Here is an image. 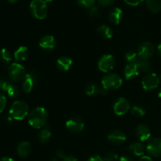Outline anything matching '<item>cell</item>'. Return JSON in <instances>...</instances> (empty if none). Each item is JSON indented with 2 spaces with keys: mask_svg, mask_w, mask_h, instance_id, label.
I'll use <instances>...</instances> for the list:
<instances>
[{
  "mask_svg": "<svg viewBox=\"0 0 161 161\" xmlns=\"http://www.w3.org/2000/svg\"><path fill=\"white\" fill-rule=\"evenodd\" d=\"M101 88H102V86H99L98 85L95 84V83H90L85 88V92L88 96L100 94Z\"/></svg>",
  "mask_w": 161,
  "mask_h": 161,
  "instance_id": "obj_26",
  "label": "cell"
},
{
  "mask_svg": "<svg viewBox=\"0 0 161 161\" xmlns=\"http://www.w3.org/2000/svg\"><path fill=\"white\" fill-rule=\"evenodd\" d=\"M123 16V11L120 8L114 7L109 11L108 14V18L110 21L113 23L114 25H118L121 21Z\"/></svg>",
  "mask_w": 161,
  "mask_h": 161,
  "instance_id": "obj_18",
  "label": "cell"
},
{
  "mask_svg": "<svg viewBox=\"0 0 161 161\" xmlns=\"http://www.w3.org/2000/svg\"><path fill=\"white\" fill-rule=\"evenodd\" d=\"M157 50H158L159 53H160V55L161 56V43L158 46V47H157Z\"/></svg>",
  "mask_w": 161,
  "mask_h": 161,
  "instance_id": "obj_44",
  "label": "cell"
},
{
  "mask_svg": "<svg viewBox=\"0 0 161 161\" xmlns=\"http://www.w3.org/2000/svg\"><path fill=\"white\" fill-rule=\"evenodd\" d=\"M96 0H77V3L80 6L84 8H91L94 6Z\"/></svg>",
  "mask_w": 161,
  "mask_h": 161,
  "instance_id": "obj_31",
  "label": "cell"
},
{
  "mask_svg": "<svg viewBox=\"0 0 161 161\" xmlns=\"http://www.w3.org/2000/svg\"><path fill=\"white\" fill-rule=\"evenodd\" d=\"M6 92L10 97H17L19 95L18 87L11 83H9V84L8 85Z\"/></svg>",
  "mask_w": 161,
  "mask_h": 161,
  "instance_id": "obj_28",
  "label": "cell"
},
{
  "mask_svg": "<svg viewBox=\"0 0 161 161\" xmlns=\"http://www.w3.org/2000/svg\"><path fill=\"white\" fill-rule=\"evenodd\" d=\"M146 4L151 12L158 13L161 10V0H146Z\"/></svg>",
  "mask_w": 161,
  "mask_h": 161,
  "instance_id": "obj_25",
  "label": "cell"
},
{
  "mask_svg": "<svg viewBox=\"0 0 161 161\" xmlns=\"http://www.w3.org/2000/svg\"><path fill=\"white\" fill-rule=\"evenodd\" d=\"M6 105V98L3 94L0 93V113L5 109Z\"/></svg>",
  "mask_w": 161,
  "mask_h": 161,
  "instance_id": "obj_34",
  "label": "cell"
},
{
  "mask_svg": "<svg viewBox=\"0 0 161 161\" xmlns=\"http://www.w3.org/2000/svg\"><path fill=\"white\" fill-rule=\"evenodd\" d=\"M108 140L112 144L119 146L126 141V135L121 130H114L108 135Z\"/></svg>",
  "mask_w": 161,
  "mask_h": 161,
  "instance_id": "obj_14",
  "label": "cell"
},
{
  "mask_svg": "<svg viewBox=\"0 0 161 161\" xmlns=\"http://www.w3.org/2000/svg\"><path fill=\"white\" fill-rule=\"evenodd\" d=\"M39 47L47 51H52L56 47V40L54 37L50 35L42 36L39 42Z\"/></svg>",
  "mask_w": 161,
  "mask_h": 161,
  "instance_id": "obj_13",
  "label": "cell"
},
{
  "mask_svg": "<svg viewBox=\"0 0 161 161\" xmlns=\"http://www.w3.org/2000/svg\"><path fill=\"white\" fill-rule=\"evenodd\" d=\"M72 65V60L69 57L62 56L57 61V67L60 71L67 72Z\"/></svg>",
  "mask_w": 161,
  "mask_h": 161,
  "instance_id": "obj_16",
  "label": "cell"
},
{
  "mask_svg": "<svg viewBox=\"0 0 161 161\" xmlns=\"http://www.w3.org/2000/svg\"><path fill=\"white\" fill-rule=\"evenodd\" d=\"M88 14H89V16L91 18H96V17H97L99 16V14H100V11H99L98 7L94 6L93 7L90 8L89 11H88Z\"/></svg>",
  "mask_w": 161,
  "mask_h": 161,
  "instance_id": "obj_32",
  "label": "cell"
},
{
  "mask_svg": "<svg viewBox=\"0 0 161 161\" xmlns=\"http://www.w3.org/2000/svg\"><path fill=\"white\" fill-rule=\"evenodd\" d=\"M135 64L138 66L140 72H149L152 69V65H151L149 60L142 59L139 57H138V60L135 62Z\"/></svg>",
  "mask_w": 161,
  "mask_h": 161,
  "instance_id": "obj_21",
  "label": "cell"
},
{
  "mask_svg": "<svg viewBox=\"0 0 161 161\" xmlns=\"http://www.w3.org/2000/svg\"><path fill=\"white\" fill-rule=\"evenodd\" d=\"M154 53V47L150 42H144L138 47V55L140 58L149 60Z\"/></svg>",
  "mask_w": 161,
  "mask_h": 161,
  "instance_id": "obj_9",
  "label": "cell"
},
{
  "mask_svg": "<svg viewBox=\"0 0 161 161\" xmlns=\"http://www.w3.org/2000/svg\"><path fill=\"white\" fill-rule=\"evenodd\" d=\"M29 114V108L25 102L16 101L11 105L9 115L13 119L22 120Z\"/></svg>",
  "mask_w": 161,
  "mask_h": 161,
  "instance_id": "obj_2",
  "label": "cell"
},
{
  "mask_svg": "<svg viewBox=\"0 0 161 161\" xmlns=\"http://www.w3.org/2000/svg\"><path fill=\"white\" fill-rule=\"evenodd\" d=\"M44 1H45L46 3H51V2H53V0H44Z\"/></svg>",
  "mask_w": 161,
  "mask_h": 161,
  "instance_id": "obj_46",
  "label": "cell"
},
{
  "mask_svg": "<svg viewBox=\"0 0 161 161\" xmlns=\"http://www.w3.org/2000/svg\"><path fill=\"white\" fill-rule=\"evenodd\" d=\"M9 84V82L7 80H4V79L0 78V91H6V88H7L8 85Z\"/></svg>",
  "mask_w": 161,
  "mask_h": 161,
  "instance_id": "obj_36",
  "label": "cell"
},
{
  "mask_svg": "<svg viewBox=\"0 0 161 161\" xmlns=\"http://www.w3.org/2000/svg\"><path fill=\"white\" fill-rule=\"evenodd\" d=\"M66 127L73 133H80L84 130V123L80 118H71L66 122Z\"/></svg>",
  "mask_w": 161,
  "mask_h": 161,
  "instance_id": "obj_12",
  "label": "cell"
},
{
  "mask_svg": "<svg viewBox=\"0 0 161 161\" xmlns=\"http://www.w3.org/2000/svg\"><path fill=\"white\" fill-rule=\"evenodd\" d=\"M0 161H14V160H13L12 158H10V157H2V158L0 159Z\"/></svg>",
  "mask_w": 161,
  "mask_h": 161,
  "instance_id": "obj_43",
  "label": "cell"
},
{
  "mask_svg": "<svg viewBox=\"0 0 161 161\" xmlns=\"http://www.w3.org/2000/svg\"><path fill=\"white\" fill-rule=\"evenodd\" d=\"M136 135L141 142L146 141L151 136L150 129L145 124H139L136 128Z\"/></svg>",
  "mask_w": 161,
  "mask_h": 161,
  "instance_id": "obj_15",
  "label": "cell"
},
{
  "mask_svg": "<svg viewBox=\"0 0 161 161\" xmlns=\"http://www.w3.org/2000/svg\"><path fill=\"white\" fill-rule=\"evenodd\" d=\"M160 77L155 73H148L145 75L142 81L143 89L146 91H152L156 89L160 84Z\"/></svg>",
  "mask_w": 161,
  "mask_h": 161,
  "instance_id": "obj_6",
  "label": "cell"
},
{
  "mask_svg": "<svg viewBox=\"0 0 161 161\" xmlns=\"http://www.w3.org/2000/svg\"><path fill=\"white\" fill-rule=\"evenodd\" d=\"M123 84V80L119 75L116 73H108L102 80V85L107 91L116 90Z\"/></svg>",
  "mask_w": 161,
  "mask_h": 161,
  "instance_id": "obj_4",
  "label": "cell"
},
{
  "mask_svg": "<svg viewBox=\"0 0 161 161\" xmlns=\"http://www.w3.org/2000/svg\"><path fill=\"white\" fill-rule=\"evenodd\" d=\"M48 119L47 110L42 107H36L28 114V121L31 127L36 129L43 128Z\"/></svg>",
  "mask_w": 161,
  "mask_h": 161,
  "instance_id": "obj_1",
  "label": "cell"
},
{
  "mask_svg": "<svg viewBox=\"0 0 161 161\" xmlns=\"http://www.w3.org/2000/svg\"><path fill=\"white\" fill-rule=\"evenodd\" d=\"M8 74H9L10 80L15 82L24 80L27 75L25 68L22 64L17 62L13 63L12 64H10L9 69H8Z\"/></svg>",
  "mask_w": 161,
  "mask_h": 161,
  "instance_id": "obj_5",
  "label": "cell"
},
{
  "mask_svg": "<svg viewBox=\"0 0 161 161\" xmlns=\"http://www.w3.org/2000/svg\"><path fill=\"white\" fill-rule=\"evenodd\" d=\"M28 56V49L26 47H20L14 53V58L17 61H24Z\"/></svg>",
  "mask_w": 161,
  "mask_h": 161,
  "instance_id": "obj_22",
  "label": "cell"
},
{
  "mask_svg": "<svg viewBox=\"0 0 161 161\" xmlns=\"http://www.w3.org/2000/svg\"><path fill=\"white\" fill-rule=\"evenodd\" d=\"M119 161H132L131 158H130L129 157H126V156H124V157H121L119 158Z\"/></svg>",
  "mask_w": 161,
  "mask_h": 161,
  "instance_id": "obj_42",
  "label": "cell"
},
{
  "mask_svg": "<svg viewBox=\"0 0 161 161\" xmlns=\"http://www.w3.org/2000/svg\"><path fill=\"white\" fill-rule=\"evenodd\" d=\"M50 137H51V131L49 127H45L42 128V130L39 131V135H38V139L39 142L42 144H46L50 140Z\"/></svg>",
  "mask_w": 161,
  "mask_h": 161,
  "instance_id": "obj_24",
  "label": "cell"
},
{
  "mask_svg": "<svg viewBox=\"0 0 161 161\" xmlns=\"http://www.w3.org/2000/svg\"><path fill=\"white\" fill-rule=\"evenodd\" d=\"M63 161H77V159L72 156H65L63 158Z\"/></svg>",
  "mask_w": 161,
  "mask_h": 161,
  "instance_id": "obj_39",
  "label": "cell"
},
{
  "mask_svg": "<svg viewBox=\"0 0 161 161\" xmlns=\"http://www.w3.org/2000/svg\"><path fill=\"white\" fill-rule=\"evenodd\" d=\"M57 155L58 157H61V158H64L65 157V153H64V150L62 149H59V150L57 151Z\"/></svg>",
  "mask_w": 161,
  "mask_h": 161,
  "instance_id": "obj_40",
  "label": "cell"
},
{
  "mask_svg": "<svg viewBox=\"0 0 161 161\" xmlns=\"http://www.w3.org/2000/svg\"><path fill=\"white\" fill-rule=\"evenodd\" d=\"M38 80V75L36 72H29L27 73L26 76H25V80H24L23 83H22V88L23 91L25 93L28 94L32 91L33 87L35 86L36 83H37Z\"/></svg>",
  "mask_w": 161,
  "mask_h": 161,
  "instance_id": "obj_8",
  "label": "cell"
},
{
  "mask_svg": "<svg viewBox=\"0 0 161 161\" xmlns=\"http://www.w3.org/2000/svg\"><path fill=\"white\" fill-rule=\"evenodd\" d=\"M31 152V146L28 142H22L18 145L17 153L20 157H27Z\"/></svg>",
  "mask_w": 161,
  "mask_h": 161,
  "instance_id": "obj_19",
  "label": "cell"
},
{
  "mask_svg": "<svg viewBox=\"0 0 161 161\" xmlns=\"http://www.w3.org/2000/svg\"><path fill=\"white\" fill-rule=\"evenodd\" d=\"M139 69L136 64H128L124 69V75L127 80H132L139 75Z\"/></svg>",
  "mask_w": 161,
  "mask_h": 161,
  "instance_id": "obj_17",
  "label": "cell"
},
{
  "mask_svg": "<svg viewBox=\"0 0 161 161\" xmlns=\"http://www.w3.org/2000/svg\"><path fill=\"white\" fill-rule=\"evenodd\" d=\"M139 161H153L152 158L150 157H148V156H142L140 158Z\"/></svg>",
  "mask_w": 161,
  "mask_h": 161,
  "instance_id": "obj_41",
  "label": "cell"
},
{
  "mask_svg": "<svg viewBox=\"0 0 161 161\" xmlns=\"http://www.w3.org/2000/svg\"><path fill=\"white\" fill-rule=\"evenodd\" d=\"M50 161H57V160L55 158H53V159H51Z\"/></svg>",
  "mask_w": 161,
  "mask_h": 161,
  "instance_id": "obj_48",
  "label": "cell"
},
{
  "mask_svg": "<svg viewBox=\"0 0 161 161\" xmlns=\"http://www.w3.org/2000/svg\"><path fill=\"white\" fill-rule=\"evenodd\" d=\"M118 159L117 154L115 153H108L105 155L104 157V161H116Z\"/></svg>",
  "mask_w": 161,
  "mask_h": 161,
  "instance_id": "obj_33",
  "label": "cell"
},
{
  "mask_svg": "<svg viewBox=\"0 0 161 161\" xmlns=\"http://www.w3.org/2000/svg\"><path fill=\"white\" fill-rule=\"evenodd\" d=\"M146 150L148 153L154 157H158L161 156V139L160 138H153L150 140L146 146Z\"/></svg>",
  "mask_w": 161,
  "mask_h": 161,
  "instance_id": "obj_11",
  "label": "cell"
},
{
  "mask_svg": "<svg viewBox=\"0 0 161 161\" xmlns=\"http://www.w3.org/2000/svg\"><path fill=\"white\" fill-rule=\"evenodd\" d=\"M116 60L111 54L103 55L98 61V69L103 72H108L114 68Z\"/></svg>",
  "mask_w": 161,
  "mask_h": 161,
  "instance_id": "obj_7",
  "label": "cell"
},
{
  "mask_svg": "<svg viewBox=\"0 0 161 161\" xmlns=\"http://www.w3.org/2000/svg\"><path fill=\"white\" fill-rule=\"evenodd\" d=\"M30 12L39 20H43L47 16V3L44 0H32L30 3Z\"/></svg>",
  "mask_w": 161,
  "mask_h": 161,
  "instance_id": "obj_3",
  "label": "cell"
},
{
  "mask_svg": "<svg viewBox=\"0 0 161 161\" xmlns=\"http://www.w3.org/2000/svg\"><path fill=\"white\" fill-rule=\"evenodd\" d=\"M0 59L2 61H5V62H9L12 60V56H11V53L7 49H2L0 50Z\"/></svg>",
  "mask_w": 161,
  "mask_h": 161,
  "instance_id": "obj_30",
  "label": "cell"
},
{
  "mask_svg": "<svg viewBox=\"0 0 161 161\" xmlns=\"http://www.w3.org/2000/svg\"><path fill=\"white\" fill-rule=\"evenodd\" d=\"M97 33L101 38L105 39H111L112 36H113L112 29L110 28V27L107 26L105 25H101L100 27H98L97 29Z\"/></svg>",
  "mask_w": 161,
  "mask_h": 161,
  "instance_id": "obj_20",
  "label": "cell"
},
{
  "mask_svg": "<svg viewBox=\"0 0 161 161\" xmlns=\"http://www.w3.org/2000/svg\"><path fill=\"white\" fill-rule=\"evenodd\" d=\"M130 109V103L124 97H119L113 105V111L117 116H124Z\"/></svg>",
  "mask_w": 161,
  "mask_h": 161,
  "instance_id": "obj_10",
  "label": "cell"
},
{
  "mask_svg": "<svg viewBox=\"0 0 161 161\" xmlns=\"http://www.w3.org/2000/svg\"><path fill=\"white\" fill-rule=\"evenodd\" d=\"M129 150L133 155L137 157H142L144 155L145 148L141 143L135 142L129 146Z\"/></svg>",
  "mask_w": 161,
  "mask_h": 161,
  "instance_id": "obj_23",
  "label": "cell"
},
{
  "mask_svg": "<svg viewBox=\"0 0 161 161\" xmlns=\"http://www.w3.org/2000/svg\"><path fill=\"white\" fill-rule=\"evenodd\" d=\"M7 1L9 2V3H17L18 0H7Z\"/></svg>",
  "mask_w": 161,
  "mask_h": 161,
  "instance_id": "obj_45",
  "label": "cell"
},
{
  "mask_svg": "<svg viewBox=\"0 0 161 161\" xmlns=\"http://www.w3.org/2000/svg\"><path fill=\"white\" fill-rule=\"evenodd\" d=\"M87 161H104V160L99 156H94V157H90Z\"/></svg>",
  "mask_w": 161,
  "mask_h": 161,
  "instance_id": "obj_38",
  "label": "cell"
},
{
  "mask_svg": "<svg viewBox=\"0 0 161 161\" xmlns=\"http://www.w3.org/2000/svg\"><path fill=\"white\" fill-rule=\"evenodd\" d=\"M124 1L130 6H138L140 3H142L143 0H124Z\"/></svg>",
  "mask_w": 161,
  "mask_h": 161,
  "instance_id": "obj_37",
  "label": "cell"
},
{
  "mask_svg": "<svg viewBox=\"0 0 161 161\" xmlns=\"http://www.w3.org/2000/svg\"><path fill=\"white\" fill-rule=\"evenodd\" d=\"M131 114L135 117H142L146 114V111L141 106H138V105H135L131 108Z\"/></svg>",
  "mask_w": 161,
  "mask_h": 161,
  "instance_id": "obj_29",
  "label": "cell"
},
{
  "mask_svg": "<svg viewBox=\"0 0 161 161\" xmlns=\"http://www.w3.org/2000/svg\"><path fill=\"white\" fill-rule=\"evenodd\" d=\"M125 58L126 61L129 63V64H135L138 58V53H136L134 50H128L127 53H125Z\"/></svg>",
  "mask_w": 161,
  "mask_h": 161,
  "instance_id": "obj_27",
  "label": "cell"
},
{
  "mask_svg": "<svg viewBox=\"0 0 161 161\" xmlns=\"http://www.w3.org/2000/svg\"><path fill=\"white\" fill-rule=\"evenodd\" d=\"M160 81H161V75H160Z\"/></svg>",
  "mask_w": 161,
  "mask_h": 161,
  "instance_id": "obj_49",
  "label": "cell"
},
{
  "mask_svg": "<svg viewBox=\"0 0 161 161\" xmlns=\"http://www.w3.org/2000/svg\"><path fill=\"white\" fill-rule=\"evenodd\" d=\"M158 97H160L161 98V89L160 90V91H159V94H158Z\"/></svg>",
  "mask_w": 161,
  "mask_h": 161,
  "instance_id": "obj_47",
  "label": "cell"
},
{
  "mask_svg": "<svg viewBox=\"0 0 161 161\" xmlns=\"http://www.w3.org/2000/svg\"><path fill=\"white\" fill-rule=\"evenodd\" d=\"M99 5L102 7H107V6H109L111 5H113L114 0H97Z\"/></svg>",
  "mask_w": 161,
  "mask_h": 161,
  "instance_id": "obj_35",
  "label": "cell"
}]
</instances>
